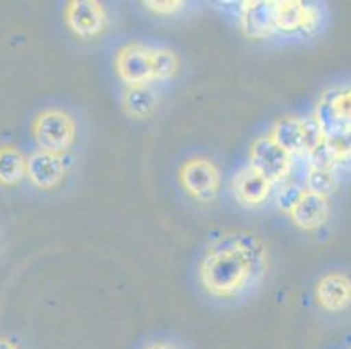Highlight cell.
I'll use <instances>...</instances> for the list:
<instances>
[{
    "label": "cell",
    "instance_id": "cell-1",
    "mask_svg": "<svg viewBox=\"0 0 351 349\" xmlns=\"http://www.w3.org/2000/svg\"><path fill=\"white\" fill-rule=\"evenodd\" d=\"M267 269L266 245L248 230L217 239L199 264V281L215 297H236L261 283Z\"/></svg>",
    "mask_w": 351,
    "mask_h": 349
},
{
    "label": "cell",
    "instance_id": "cell-2",
    "mask_svg": "<svg viewBox=\"0 0 351 349\" xmlns=\"http://www.w3.org/2000/svg\"><path fill=\"white\" fill-rule=\"evenodd\" d=\"M32 131L40 150L62 156L75 139V123L66 112L51 108L35 117Z\"/></svg>",
    "mask_w": 351,
    "mask_h": 349
},
{
    "label": "cell",
    "instance_id": "cell-3",
    "mask_svg": "<svg viewBox=\"0 0 351 349\" xmlns=\"http://www.w3.org/2000/svg\"><path fill=\"white\" fill-rule=\"evenodd\" d=\"M116 72L128 86H149L156 81L154 47L143 44H128L116 54Z\"/></svg>",
    "mask_w": 351,
    "mask_h": 349
},
{
    "label": "cell",
    "instance_id": "cell-4",
    "mask_svg": "<svg viewBox=\"0 0 351 349\" xmlns=\"http://www.w3.org/2000/svg\"><path fill=\"white\" fill-rule=\"evenodd\" d=\"M293 158L289 152L271 140V136H261L250 147V165L254 171L266 178L271 184L285 180L292 171Z\"/></svg>",
    "mask_w": 351,
    "mask_h": 349
},
{
    "label": "cell",
    "instance_id": "cell-5",
    "mask_svg": "<svg viewBox=\"0 0 351 349\" xmlns=\"http://www.w3.org/2000/svg\"><path fill=\"white\" fill-rule=\"evenodd\" d=\"M180 182L189 196L201 203H208L219 192L220 175L210 159L193 158L182 165Z\"/></svg>",
    "mask_w": 351,
    "mask_h": 349
},
{
    "label": "cell",
    "instance_id": "cell-6",
    "mask_svg": "<svg viewBox=\"0 0 351 349\" xmlns=\"http://www.w3.org/2000/svg\"><path fill=\"white\" fill-rule=\"evenodd\" d=\"M313 117L322 128L324 139L336 133L344 124L351 123V88L328 89L322 96Z\"/></svg>",
    "mask_w": 351,
    "mask_h": 349
},
{
    "label": "cell",
    "instance_id": "cell-7",
    "mask_svg": "<svg viewBox=\"0 0 351 349\" xmlns=\"http://www.w3.org/2000/svg\"><path fill=\"white\" fill-rule=\"evenodd\" d=\"M65 21L77 37L91 38L100 35L107 27V12L95 0H72L65 9Z\"/></svg>",
    "mask_w": 351,
    "mask_h": 349
},
{
    "label": "cell",
    "instance_id": "cell-8",
    "mask_svg": "<svg viewBox=\"0 0 351 349\" xmlns=\"http://www.w3.org/2000/svg\"><path fill=\"white\" fill-rule=\"evenodd\" d=\"M276 32H313L320 25V11L315 5L304 4L299 0H282L274 2Z\"/></svg>",
    "mask_w": 351,
    "mask_h": 349
},
{
    "label": "cell",
    "instance_id": "cell-9",
    "mask_svg": "<svg viewBox=\"0 0 351 349\" xmlns=\"http://www.w3.org/2000/svg\"><path fill=\"white\" fill-rule=\"evenodd\" d=\"M239 27L250 38H264L276 34L274 2L271 0L243 2L239 9Z\"/></svg>",
    "mask_w": 351,
    "mask_h": 349
},
{
    "label": "cell",
    "instance_id": "cell-10",
    "mask_svg": "<svg viewBox=\"0 0 351 349\" xmlns=\"http://www.w3.org/2000/svg\"><path fill=\"white\" fill-rule=\"evenodd\" d=\"M65 177V163L60 154L37 150L27 158V178L39 189H53Z\"/></svg>",
    "mask_w": 351,
    "mask_h": 349
},
{
    "label": "cell",
    "instance_id": "cell-11",
    "mask_svg": "<svg viewBox=\"0 0 351 349\" xmlns=\"http://www.w3.org/2000/svg\"><path fill=\"white\" fill-rule=\"evenodd\" d=\"M271 187H273L271 182H267L248 166L236 173L231 182L234 200L243 206H261L263 203H266Z\"/></svg>",
    "mask_w": 351,
    "mask_h": 349
},
{
    "label": "cell",
    "instance_id": "cell-12",
    "mask_svg": "<svg viewBox=\"0 0 351 349\" xmlns=\"http://www.w3.org/2000/svg\"><path fill=\"white\" fill-rule=\"evenodd\" d=\"M317 299L327 311H344L351 306V280L341 273L325 274L317 285Z\"/></svg>",
    "mask_w": 351,
    "mask_h": 349
},
{
    "label": "cell",
    "instance_id": "cell-13",
    "mask_svg": "<svg viewBox=\"0 0 351 349\" xmlns=\"http://www.w3.org/2000/svg\"><path fill=\"white\" fill-rule=\"evenodd\" d=\"M328 200L327 197L317 196L313 192L306 191L299 203L290 211V220H292L299 229L315 230L324 226L328 219Z\"/></svg>",
    "mask_w": 351,
    "mask_h": 349
},
{
    "label": "cell",
    "instance_id": "cell-14",
    "mask_svg": "<svg viewBox=\"0 0 351 349\" xmlns=\"http://www.w3.org/2000/svg\"><path fill=\"white\" fill-rule=\"evenodd\" d=\"M271 140L282 147L290 156H301L304 150V119L295 115H287L274 123L269 133Z\"/></svg>",
    "mask_w": 351,
    "mask_h": 349
},
{
    "label": "cell",
    "instance_id": "cell-15",
    "mask_svg": "<svg viewBox=\"0 0 351 349\" xmlns=\"http://www.w3.org/2000/svg\"><path fill=\"white\" fill-rule=\"evenodd\" d=\"M123 105L128 115L135 119H147L154 114L158 96L149 86H133L124 93Z\"/></svg>",
    "mask_w": 351,
    "mask_h": 349
},
{
    "label": "cell",
    "instance_id": "cell-16",
    "mask_svg": "<svg viewBox=\"0 0 351 349\" xmlns=\"http://www.w3.org/2000/svg\"><path fill=\"white\" fill-rule=\"evenodd\" d=\"M27 177V158L14 147L0 149V184L16 185Z\"/></svg>",
    "mask_w": 351,
    "mask_h": 349
},
{
    "label": "cell",
    "instance_id": "cell-17",
    "mask_svg": "<svg viewBox=\"0 0 351 349\" xmlns=\"http://www.w3.org/2000/svg\"><path fill=\"white\" fill-rule=\"evenodd\" d=\"M337 178L334 169H315L309 168L306 175V191L317 194V196L328 197L336 191Z\"/></svg>",
    "mask_w": 351,
    "mask_h": 349
},
{
    "label": "cell",
    "instance_id": "cell-18",
    "mask_svg": "<svg viewBox=\"0 0 351 349\" xmlns=\"http://www.w3.org/2000/svg\"><path fill=\"white\" fill-rule=\"evenodd\" d=\"M325 143L330 147L337 161H344V159L351 158V123L341 126L336 133H332L330 136L325 139Z\"/></svg>",
    "mask_w": 351,
    "mask_h": 349
},
{
    "label": "cell",
    "instance_id": "cell-19",
    "mask_svg": "<svg viewBox=\"0 0 351 349\" xmlns=\"http://www.w3.org/2000/svg\"><path fill=\"white\" fill-rule=\"evenodd\" d=\"M154 62H156V81H166L177 73L178 60L173 51L166 47H154Z\"/></svg>",
    "mask_w": 351,
    "mask_h": 349
},
{
    "label": "cell",
    "instance_id": "cell-20",
    "mask_svg": "<svg viewBox=\"0 0 351 349\" xmlns=\"http://www.w3.org/2000/svg\"><path fill=\"white\" fill-rule=\"evenodd\" d=\"M306 158L309 161V168L315 169H334V166L337 165V158L334 156V152L330 150V147L324 142L320 145H317L313 150H309L306 154Z\"/></svg>",
    "mask_w": 351,
    "mask_h": 349
},
{
    "label": "cell",
    "instance_id": "cell-21",
    "mask_svg": "<svg viewBox=\"0 0 351 349\" xmlns=\"http://www.w3.org/2000/svg\"><path fill=\"white\" fill-rule=\"evenodd\" d=\"M304 192L306 189L299 187V185H285L278 192V196H276V206L283 213H290L295 208V204L299 203V200H301Z\"/></svg>",
    "mask_w": 351,
    "mask_h": 349
},
{
    "label": "cell",
    "instance_id": "cell-22",
    "mask_svg": "<svg viewBox=\"0 0 351 349\" xmlns=\"http://www.w3.org/2000/svg\"><path fill=\"white\" fill-rule=\"evenodd\" d=\"M143 5H145L149 11L156 12V14H173V12L180 11L182 8H184V2H180V0H170V2H166V0H162V2H159V0H147V2H143Z\"/></svg>",
    "mask_w": 351,
    "mask_h": 349
},
{
    "label": "cell",
    "instance_id": "cell-23",
    "mask_svg": "<svg viewBox=\"0 0 351 349\" xmlns=\"http://www.w3.org/2000/svg\"><path fill=\"white\" fill-rule=\"evenodd\" d=\"M143 349H180V348H177V346L171 344V342L158 341V342H152V344H147Z\"/></svg>",
    "mask_w": 351,
    "mask_h": 349
},
{
    "label": "cell",
    "instance_id": "cell-24",
    "mask_svg": "<svg viewBox=\"0 0 351 349\" xmlns=\"http://www.w3.org/2000/svg\"><path fill=\"white\" fill-rule=\"evenodd\" d=\"M0 349H20L11 339H5V337H0Z\"/></svg>",
    "mask_w": 351,
    "mask_h": 349
}]
</instances>
